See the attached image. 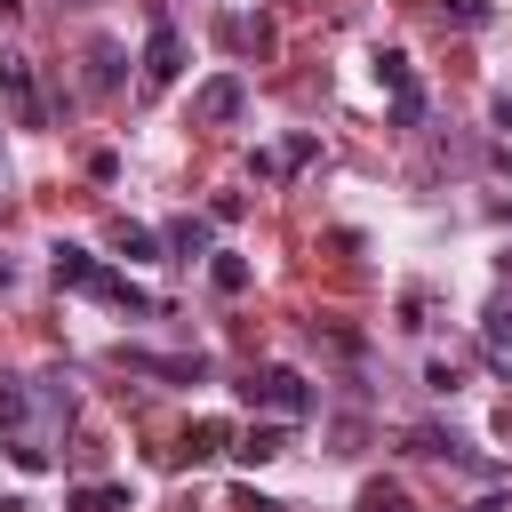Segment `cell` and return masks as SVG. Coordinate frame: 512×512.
<instances>
[{"label":"cell","mask_w":512,"mask_h":512,"mask_svg":"<svg viewBox=\"0 0 512 512\" xmlns=\"http://www.w3.org/2000/svg\"><path fill=\"white\" fill-rule=\"evenodd\" d=\"M0 288H16V264H8V256H0Z\"/></svg>","instance_id":"d6986e66"},{"label":"cell","mask_w":512,"mask_h":512,"mask_svg":"<svg viewBox=\"0 0 512 512\" xmlns=\"http://www.w3.org/2000/svg\"><path fill=\"white\" fill-rule=\"evenodd\" d=\"M48 272L64 280V288H80V296H96V304H112V312H160L128 272H112V264H96L88 248H72V240H56L48 248Z\"/></svg>","instance_id":"6da1fadb"},{"label":"cell","mask_w":512,"mask_h":512,"mask_svg":"<svg viewBox=\"0 0 512 512\" xmlns=\"http://www.w3.org/2000/svg\"><path fill=\"white\" fill-rule=\"evenodd\" d=\"M240 400H248V408H264V416H280V424H296V416H312V408H320V392H312L296 368H280V360L248 368V376H240Z\"/></svg>","instance_id":"7a4b0ae2"},{"label":"cell","mask_w":512,"mask_h":512,"mask_svg":"<svg viewBox=\"0 0 512 512\" xmlns=\"http://www.w3.org/2000/svg\"><path fill=\"white\" fill-rule=\"evenodd\" d=\"M120 360H128L136 376H160V384H200V376H208L200 352H144V344H120Z\"/></svg>","instance_id":"52a82bcc"},{"label":"cell","mask_w":512,"mask_h":512,"mask_svg":"<svg viewBox=\"0 0 512 512\" xmlns=\"http://www.w3.org/2000/svg\"><path fill=\"white\" fill-rule=\"evenodd\" d=\"M112 248L144 264V256H160V232H144V224H128V216H120V224H112Z\"/></svg>","instance_id":"5bb4252c"},{"label":"cell","mask_w":512,"mask_h":512,"mask_svg":"<svg viewBox=\"0 0 512 512\" xmlns=\"http://www.w3.org/2000/svg\"><path fill=\"white\" fill-rule=\"evenodd\" d=\"M360 512H416V504H408V488H392V480H368V488H360Z\"/></svg>","instance_id":"e0dca14e"},{"label":"cell","mask_w":512,"mask_h":512,"mask_svg":"<svg viewBox=\"0 0 512 512\" xmlns=\"http://www.w3.org/2000/svg\"><path fill=\"white\" fill-rule=\"evenodd\" d=\"M0 440H32V384L0 376Z\"/></svg>","instance_id":"9c48e42d"},{"label":"cell","mask_w":512,"mask_h":512,"mask_svg":"<svg viewBox=\"0 0 512 512\" xmlns=\"http://www.w3.org/2000/svg\"><path fill=\"white\" fill-rule=\"evenodd\" d=\"M64 512H128V480H88L64 496Z\"/></svg>","instance_id":"8fae6325"},{"label":"cell","mask_w":512,"mask_h":512,"mask_svg":"<svg viewBox=\"0 0 512 512\" xmlns=\"http://www.w3.org/2000/svg\"><path fill=\"white\" fill-rule=\"evenodd\" d=\"M440 24L472 32V24H488V0H440Z\"/></svg>","instance_id":"ac0fdd59"},{"label":"cell","mask_w":512,"mask_h":512,"mask_svg":"<svg viewBox=\"0 0 512 512\" xmlns=\"http://www.w3.org/2000/svg\"><path fill=\"white\" fill-rule=\"evenodd\" d=\"M0 96H8L16 128H48V104H40V80H32L24 56H0Z\"/></svg>","instance_id":"5b68a950"},{"label":"cell","mask_w":512,"mask_h":512,"mask_svg":"<svg viewBox=\"0 0 512 512\" xmlns=\"http://www.w3.org/2000/svg\"><path fill=\"white\" fill-rule=\"evenodd\" d=\"M208 280H216V296H240V288H248V264H240L232 248H216V256H208Z\"/></svg>","instance_id":"9a60e30c"},{"label":"cell","mask_w":512,"mask_h":512,"mask_svg":"<svg viewBox=\"0 0 512 512\" xmlns=\"http://www.w3.org/2000/svg\"><path fill=\"white\" fill-rule=\"evenodd\" d=\"M408 456H432V464H464L472 480H488V472H496V464H488V456H480L464 432H448V424H408Z\"/></svg>","instance_id":"3957f363"},{"label":"cell","mask_w":512,"mask_h":512,"mask_svg":"<svg viewBox=\"0 0 512 512\" xmlns=\"http://www.w3.org/2000/svg\"><path fill=\"white\" fill-rule=\"evenodd\" d=\"M16 8H24V0H0V16H16Z\"/></svg>","instance_id":"ffe728a7"},{"label":"cell","mask_w":512,"mask_h":512,"mask_svg":"<svg viewBox=\"0 0 512 512\" xmlns=\"http://www.w3.org/2000/svg\"><path fill=\"white\" fill-rule=\"evenodd\" d=\"M120 72H128V48L120 40H88V88H120Z\"/></svg>","instance_id":"7c38bea8"},{"label":"cell","mask_w":512,"mask_h":512,"mask_svg":"<svg viewBox=\"0 0 512 512\" xmlns=\"http://www.w3.org/2000/svg\"><path fill=\"white\" fill-rule=\"evenodd\" d=\"M232 456H240V464H272V456H288V432H280V424H256Z\"/></svg>","instance_id":"4fadbf2b"},{"label":"cell","mask_w":512,"mask_h":512,"mask_svg":"<svg viewBox=\"0 0 512 512\" xmlns=\"http://www.w3.org/2000/svg\"><path fill=\"white\" fill-rule=\"evenodd\" d=\"M224 440H232L224 424H192V432H184V456H192V464H208V456H224Z\"/></svg>","instance_id":"2e32d148"},{"label":"cell","mask_w":512,"mask_h":512,"mask_svg":"<svg viewBox=\"0 0 512 512\" xmlns=\"http://www.w3.org/2000/svg\"><path fill=\"white\" fill-rule=\"evenodd\" d=\"M176 72H184V32L160 16V24H152V40H144V88H168Z\"/></svg>","instance_id":"ba28073f"},{"label":"cell","mask_w":512,"mask_h":512,"mask_svg":"<svg viewBox=\"0 0 512 512\" xmlns=\"http://www.w3.org/2000/svg\"><path fill=\"white\" fill-rule=\"evenodd\" d=\"M160 248H168L176 264H192V256H216V248H208V224H200V216H168V232H160Z\"/></svg>","instance_id":"30bf717a"},{"label":"cell","mask_w":512,"mask_h":512,"mask_svg":"<svg viewBox=\"0 0 512 512\" xmlns=\"http://www.w3.org/2000/svg\"><path fill=\"white\" fill-rule=\"evenodd\" d=\"M248 112V88H240V72H216V80H200L192 88V120H208V128H232Z\"/></svg>","instance_id":"8992f818"},{"label":"cell","mask_w":512,"mask_h":512,"mask_svg":"<svg viewBox=\"0 0 512 512\" xmlns=\"http://www.w3.org/2000/svg\"><path fill=\"white\" fill-rule=\"evenodd\" d=\"M376 80H384V96H392V120H400V128H416V120H424V88H416V72H408V56H400V48H384V56H376Z\"/></svg>","instance_id":"277c9868"}]
</instances>
